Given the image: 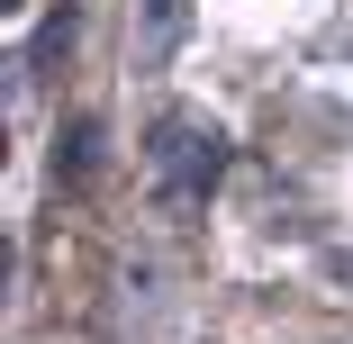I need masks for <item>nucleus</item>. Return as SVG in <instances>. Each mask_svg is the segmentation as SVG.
Listing matches in <instances>:
<instances>
[{
    "label": "nucleus",
    "mask_w": 353,
    "mask_h": 344,
    "mask_svg": "<svg viewBox=\"0 0 353 344\" xmlns=\"http://www.w3.org/2000/svg\"><path fill=\"white\" fill-rule=\"evenodd\" d=\"M145 163H154V199L163 209H199V199L218 190V172H227V136L208 118H163Z\"/></svg>",
    "instance_id": "f257e3e1"
},
{
    "label": "nucleus",
    "mask_w": 353,
    "mask_h": 344,
    "mask_svg": "<svg viewBox=\"0 0 353 344\" xmlns=\"http://www.w3.org/2000/svg\"><path fill=\"white\" fill-rule=\"evenodd\" d=\"M190 28V0H145V63H163Z\"/></svg>",
    "instance_id": "f03ea898"
}]
</instances>
